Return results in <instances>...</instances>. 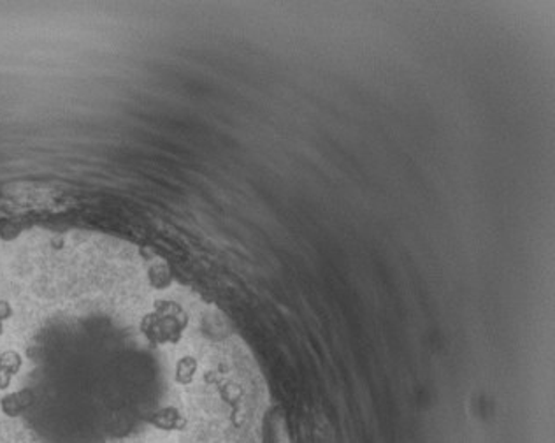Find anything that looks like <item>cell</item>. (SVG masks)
<instances>
[{
    "mask_svg": "<svg viewBox=\"0 0 555 443\" xmlns=\"http://www.w3.org/2000/svg\"><path fill=\"white\" fill-rule=\"evenodd\" d=\"M313 443H333V436L331 431L325 426L320 425L315 430V436H313Z\"/></svg>",
    "mask_w": 555,
    "mask_h": 443,
    "instance_id": "6da1fadb",
    "label": "cell"
}]
</instances>
